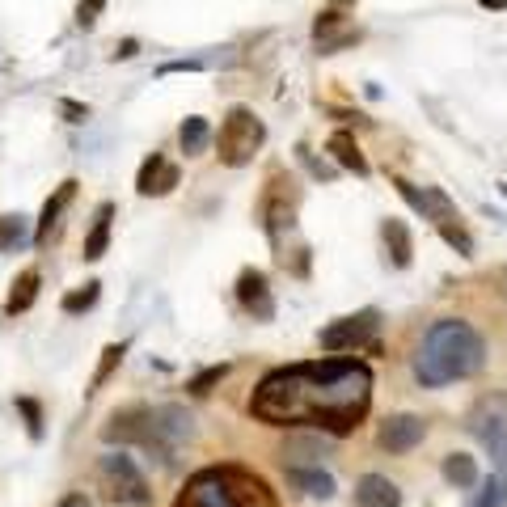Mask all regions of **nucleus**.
Masks as SVG:
<instances>
[{"label": "nucleus", "instance_id": "f257e3e1", "mask_svg": "<svg viewBox=\"0 0 507 507\" xmlns=\"http://www.w3.org/2000/svg\"><path fill=\"white\" fill-rule=\"evenodd\" d=\"M372 406V368L346 356L271 368L249 394V414L267 427L351 435Z\"/></svg>", "mask_w": 507, "mask_h": 507}, {"label": "nucleus", "instance_id": "f03ea898", "mask_svg": "<svg viewBox=\"0 0 507 507\" xmlns=\"http://www.w3.org/2000/svg\"><path fill=\"white\" fill-rule=\"evenodd\" d=\"M483 364H486L483 335L470 322H461V317H440L423 335V346L414 356V376L427 389H440V385L465 381L473 372H483Z\"/></svg>", "mask_w": 507, "mask_h": 507}, {"label": "nucleus", "instance_id": "7ed1b4c3", "mask_svg": "<svg viewBox=\"0 0 507 507\" xmlns=\"http://www.w3.org/2000/svg\"><path fill=\"white\" fill-rule=\"evenodd\" d=\"M173 507H279L271 486L241 465H208L199 470Z\"/></svg>", "mask_w": 507, "mask_h": 507}, {"label": "nucleus", "instance_id": "20e7f679", "mask_svg": "<svg viewBox=\"0 0 507 507\" xmlns=\"http://www.w3.org/2000/svg\"><path fill=\"white\" fill-rule=\"evenodd\" d=\"M267 144V127H262V119L249 106H229L224 111V123H220V136H216V157H220V165H229V170H241V165L254 161V152Z\"/></svg>", "mask_w": 507, "mask_h": 507}, {"label": "nucleus", "instance_id": "39448f33", "mask_svg": "<svg viewBox=\"0 0 507 507\" xmlns=\"http://www.w3.org/2000/svg\"><path fill=\"white\" fill-rule=\"evenodd\" d=\"M297 208H300V190H297V182H292V173H284L275 165V170L267 173V190H262V199H258V220H262V229H267L275 249L284 246V233L297 229Z\"/></svg>", "mask_w": 507, "mask_h": 507}, {"label": "nucleus", "instance_id": "423d86ee", "mask_svg": "<svg viewBox=\"0 0 507 507\" xmlns=\"http://www.w3.org/2000/svg\"><path fill=\"white\" fill-rule=\"evenodd\" d=\"M102 440L106 444H140V448H152L161 461H170L173 448L165 444L161 435H157V423H152V410L144 406H123V410H114L111 419H106V427H102Z\"/></svg>", "mask_w": 507, "mask_h": 507}, {"label": "nucleus", "instance_id": "0eeeda50", "mask_svg": "<svg viewBox=\"0 0 507 507\" xmlns=\"http://www.w3.org/2000/svg\"><path fill=\"white\" fill-rule=\"evenodd\" d=\"M470 432L483 440V448L491 453L499 478H507V402L503 397H483L470 414Z\"/></svg>", "mask_w": 507, "mask_h": 507}, {"label": "nucleus", "instance_id": "6e6552de", "mask_svg": "<svg viewBox=\"0 0 507 507\" xmlns=\"http://www.w3.org/2000/svg\"><path fill=\"white\" fill-rule=\"evenodd\" d=\"M102 483H106V495L119 499V503H132V507H149L152 503L149 478L136 470V461L127 457L123 448L102 457Z\"/></svg>", "mask_w": 507, "mask_h": 507}, {"label": "nucleus", "instance_id": "1a4fd4ad", "mask_svg": "<svg viewBox=\"0 0 507 507\" xmlns=\"http://www.w3.org/2000/svg\"><path fill=\"white\" fill-rule=\"evenodd\" d=\"M376 326H381V313L376 309H359L351 313V317H338V322H330L317 335V343H322V351H356V346H368L372 335H376Z\"/></svg>", "mask_w": 507, "mask_h": 507}, {"label": "nucleus", "instance_id": "9d476101", "mask_svg": "<svg viewBox=\"0 0 507 507\" xmlns=\"http://www.w3.org/2000/svg\"><path fill=\"white\" fill-rule=\"evenodd\" d=\"M427 440V423L419 419V414H389V419L376 427V444L385 448V453H414V448Z\"/></svg>", "mask_w": 507, "mask_h": 507}, {"label": "nucleus", "instance_id": "9b49d317", "mask_svg": "<svg viewBox=\"0 0 507 507\" xmlns=\"http://www.w3.org/2000/svg\"><path fill=\"white\" fill-rule=\"evenodd\" d=\"M237 305H241L254 322H271L275 317V297H271V284H267V271L246 267V271L237 275Z\"/></svg>", "mask_w": 507, "mask_h": 507}, {"label": "nucleus", "instance_id": "f8f14e48", "mask_svg": "<svg viewBox=\"0 0 507 507\" xmlns=\"http://www.w3.org/2000/svg\"><path fill=\"white\" fill-rule=\"evenodd\" d=\"M178 182H182V170H178V165H173L165 152H152V157H144V165H140V173H136V190L144 199L170 195Z\"/></svg>", "mask_w": 507, "mask_h": 507}, {"label": "nucleus", "instance_id": "ddd939ff", "mask_svg": "<svg viewBox=\"0 0 507 507\" xmlns=\"http://www.w3.org/2000/svg\"><path fill=\"white\" fill-rule=\"evenodd\" d=\"M330 440L335 435H326V432H297V435H288V444H284V465H322L326 457H330Z\"/></svg>", "mask_w": 507, "mask_h": 507}, {"label": "nucleus", "instance_id": "4468645a", "mask_svg": "<svg viewBox=\"0 0 507 507\" xmlns=\"http://www.w3.org/2000/svg\"><path fill=\"white\" fill-rule=\"evenodd\" d=\"M381 241H385V254H389V267L406 271L410 262H414V237H410L406 220L385 216V220H381Z\"/></svg>", "mask_w": 507, "mask_h": 507}, {"label": "nucleus", "instance_id": "2eb2a0df", "mask_svg": "<svg viewBox=\"0 0 507 507\" xmlns=\"http://www.w3.org/2000/svg\"><path fill=\"white\" fill-rule=\"evenodd\" d=\"M284 473H288V486L309 499H335V491H338L335 478L322 465H284Z\"/></svg>", "mask_w": 507, "mask_h": 507}, {"label": "nucleus", "instance_id": "dca6fc26", "mask_svg": "<svg viewBox=\"0 0 507 507\" xmlns=\"http://www.w3.org/2000/svg\"><path fill=\"white\" fill-rule=\"evenodd\" d=\"M356 507H402V491L385 473H364L356 483Z\"/></svg>", "mask_w": 507, "mask_h": 507}, {"label": "nucleus", "instance_id": "f3484780", "mask_svg": "<svg viewBox=\"0 0 507 507\" xmlns=\"http://www.w3.org/2000/svg\"><path fill=\"white\" fill-rule=\"evenodd\" d=\"M76 186H81V182H76V178H68V182L55 186V195L43 203V216H38V229H34V246H47V241H51V229L60 224L63 208L76 199Z\"/></svg>", "mask_w": 507, "mask_h": 507}, {"label": "nucleus", "instance_id": "a211bd4d", "mask_svg": "<svg viewBox=\"0 0 507 507\" xmlns=\"http://www.w3.org/2000/svg\"><path fill=\"white\" fill-rule=\"evenodd\" d=\"M152 423H157V435H161L170 448L186 444V440L195 435V419H190L182 406H161V410H152Z\"/></svg>", "mask_w": 507, "mask_h": 507}, {"label": "nucleus", "instance_id": "6ab92c4d", "mask_svg": "<svg viewBox=\"0 0 507 507\" xmlns=\"http://www.w3.org/2000/svg\"><path fill=\"white\" fill-rule=\"evenodd\" d=\"M111 220H114V203L106 199V203H98V211H93V229L85 233V262H98L102 254H106V246H111Z\"/></svg>", "mask_w": 507, "mask_h": 507}, {"label": "nucleus", "instance_id": "aec40b11", "mask_svg": "<svg viewBox=\"0 0 507 507\" xmlns=\"http://www.w3.org/2000/svg\"><path fill=\"white\" fill-rule=\"evenodd\" d=\"M326 152L335 157V165L359 173V178L368 173V161H364V152H359V144H356V136H351V132H335V136L326 140Z\"/></svg>", "mask_w": 507, "mask_h": 507}, {"label": "nucleus", "instance_id": "412c9836", "mask_svg": "<svg viewBox=\"0 0 507 507\" xmlns=\"http://www.w3.org/2000/svg\"><path fill=\"white\" fill-rule=\"evenodd\" d=\"M38 284H43V275H38L34 267L17 275V279H13V288H9V297H5V313H9V317H17V313L30 309V305L38 300Z\"/></svg>", "mask_w": 507, "mask_h": 507}, {"label": "nucleus", "instance_id": "4be33fe9", "mask_svg": "<svg viewBox=\"0 0 507 507\" xmlns=\"http://www.w3.org/2000/svg\"><path fill=\"white\" fill-rule=\"evenodd\" d=\"M440 473H444V483L457 486V491H470V486L483 483V478H478V461H473L470 453H448Z\"/></svg>", "mask_w": 507, "mask_h": 507}, {"label": "nucleus", "instance_id": "5701e85b", "mask_svg": "<svg viewBox=\"0 0 507 507\" xmlns=\"http://www.w3.org/2000/svg\"><path fill=\"white\" fill-rule=\"evenodd\" d=\"M25 241H34L30 220H25L22 211H5V216H0V254H17Z\"/></svg>", "mask_w": 507, "mask_h": 507}, {"label": "nucleus", "instance_id": "b1692460", "mask_svg": "<svg viewBox=\"0 0 507 507\" xmlns=\"http://www.w3.org/2000/svg\"><path fill=\"white\" fill-rule=\"evenodd\" d=\"M423 220H432L435 229H440V224H448V220H461L457 203H453L440 186H423Z\"/></svg>", "mask_w": 507, "mask_h": 507}, {"label": "nucleus", "instance_id": "393cba45", "mask_svg": "<svg viewBox=\"0 0 507 507\" xmlns=\"http://www.w3.org/2000/svg\"><path fill=\"white\" fill-rule=\"evenodd\" d=\"M211 140V127L203 114H190V119H182V127H178V144H182L186 157H199V152L208 149Z\"/></svg>", "mask_w": 507, "mask_h": 507}, {"label": "nucleus", "instance_id": "a878e982", "mask_svg": "<svg viewBox=\"0 0 507 507\" xmlns=\"http://www.w3.org/2000/svg\"><path fill=\"white\" fill-rule=\"evenodd\" d=\"M98 297H102V284H98V279H89V284L73 288V292L60 300V309L68 313V317H81V313H89L93 305H98Z\"/></svg>", "mask_w": 507, "mask_h": 507}, {"label": "nucleus", "instance_id": "bb28decb", "mask_svg": "<svg viewBox=\"0 0 507 507\" xmlns=\"http://www.w3.org/2000/svg\"><path fill=\"white\" fill-rule=\"evenodd\" d=\"M123 356H127V343H111L106 351H102V364H98V372H93V385H89V394H98L102 385L111 381L114 368L123 364Z\"/></svg>", "mask_w": 507, "mask_h": 507}, {"label": "nucleus", "instance_id": "cd10ccee", "mask_svg": "<svg viewBox=\"0 0 507 507\" xmlns=\"http://www.w3.org/2000/svg\"><path fill=\"white\" fill-rule=\"evenodd\" d=\"M224 376H229V364H211V368H203L199 376H190V381H186V394H195V397L211 394V389H216Z\"/></svg>", "mask_w": 507, "mask_h": 507}, {"label": "nucleus", "instance_id": "c85d7f7f", "mask_svg": "<svg viewBox=\"0 0 507 507\" xmlns=\"http://www.w3.org/2000/svg\"><path fill=\"white\" fill-rule=\"evenodd\" d=\"M440 237H444L448 246L457 249L461 258H473V237H470V229L461 220H448V224H440Z\"/></svg>", "mask_w": 507, "mask_h": 507}, {"label": "nucleus", "instance_id": "c756f323", "mask_svg": "<svg viewBox=\"0 0 507 507\" xmlns=\"http://www.w3.org/2000/svg\"><path fill=\"white\" fill-rule=\"evenodd\" d=\"M470 507H507V478H486L483 483V491L473 495V503Z\"/></svg>", "mask_w": 507, "mask_h": 507}, {"label": "nucleus", "instance_id": "7c9ffc66", "mask_svg": "<svg viewBox=\"0 0 507 507\" xmlns=\"http://www.w3.org/2000/svg\"><path fill=\"white\" fill-rule=\"evenodd\" d=\"M17 410L25 414V432H30V440H43V406H38L34 397H17Z\"/></svg>", "mask_w": 507, "mask_h": 507}, {"label": "nucleus", "instance_id": "2f4dec72", "mask_svg": "<svg viewBox=\"0 0 507 507\" xmlns=\"http://www.w3.org/2000/svg\"><path fill=\"white\" fill-rule=\"evenodd\" d=\"M102 9H106V0H81V5H76V25H81V30H93Z\"/></svg>", "mask_w": 507, "mask_h": 507}, {"label": "nucleus", "instance_id": "473e14b6", "mask_svg": "<svg viewBox=\"0 0 507 507\" xmlns=\"http://www.w3.org/2000/svg\"><path fill=\"white\" fill-rule=\"evenodd\" d=\"M203 68H208V60H203V55H190V60L161 63V76H170V73H203Z\"/></svg>", "mask_w": 507, "mask_h": 507}, {"label": "nucleus", "instance_id": "72a5a7b5", "mask_svg": "<svg viewBox=\"0 0 507 507\" xmlns=\"http://www.w3.org/2000/svg\"><path fill=\"white\" fill-rule=\"evenodd\" d=\"M60 114L68 119V123H85V119H89V106H81V102H73V98H63L60 102Z\"/></svg>", "mask_w": 507, "mask_h": 507}, {"label": "nucleus", "instance_id": "f704fd0d", "mask_svg": "<svg viewBox=\"0 0 507 507\" xmlns=\"http://www.w3.org/2000/svg\"><path fill=\"white\" fill-rule=\"evenodd\" d=\"M300 161H309V170H313V178H335V170H330V165H326V161H313V157H309V149H305V144H300Z\"/></svg>", "mask_w": 507, "mask_h": 507}, {"label": "nucleus", "instance_id": "c9c22d12", "mask_svg": "<svg viewBox=\"0 0 507 507\" xmlns=\"http://www.w3.org/2000/svg\"><path fill=\"white\" fill-rule=\"evenodd\" d=\"M114 55H119V60H132V55H136V38H123V43H119V51H114Z\"/></svg>", "mask_w": 507, "mask_h": 507}, {"label": "nucleus", "instance_id": "e433bc0d", "mask_svg": "<svg viewBox=\"0 0 507 507\" xmlns=\"http://www.w3.org/2000/svg\"><path fill=\"white\" fill-rule=\"evenodd\" d=\"M55 507H93V503H89L85 495H63V499H60V503H55Z\"/></svg>", "mask_w": 507, "mask_h": 507}, {"label": "nucleus", "instance_id": "4c0bfd02", "mask_svg": "<svg viewBox=\"0 0 507 507\" xmlns=\"http://www.w3.org/2000/svg\"><path fill=\"white\" fill-rule=\"evenodd\" d=\"M503 279H507V271H503Z\"/></svg>", "mask_w": 507, "mask_h": 507}]
</instances>
